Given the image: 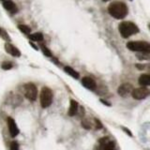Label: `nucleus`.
<instances>
[{
	"instance_id": "f257e3e1",
	"label": "nucleus",
	"mask_w": 150,
	"mask_h": 150,
	"mask_svg": "<svg viewBox=\"0 0 150 150\" xmlns=\"http://www.w3.org/2000/svg\"><path fill=\"white\" fill-rule=\"evenodd\" d=\"M128 8L126 4L120 1H115L110 4L108 7V12L115 19H124L128 15Z\"/></svg>"
},
{
	"instance_id": "f03ea898",
	"label": "nucleus",
	"mask_w": 150,
	"mask_h": 150,
	"mask_svg": "<svg viewBox=\"0 0 150 150\" xmlns=\"http://www.w3.org/2000/svg\"><path fill=\"white\" fill-rule=\"evenodd\" d=\"M119 32L121 36L127 39L131 35H134L139 32L138 26L131 22H122L119 25Z\"/></svg>"
},
{
	"instance_id": "7ed1b4c3",
	"label": "nucleus",
	"mask_w": 150,
	"mask_h": 150,
	"mask_svg": "<svg viewBox=\"0 0 150 150\" xmlns=\"http://www.w3.org/2000/svg\"><path fill=\"white\" fill-rule=\"evenodd\" d=\"M53 92L50 88L48 87H43L40 91V105L42 108H47L49 107L52 102H53Z\"/></svg>"
},
{
	"instance_id": "20e7f679",
	"label": "nucleus",
	"mask_w": 150,
	"mask_h": 150,
	"mask_svg": "<svg viewBox=\"0 0 150 150\" xmlns=\"http://www.w3.org/2000/svg\"><path fill=\"white\" fill-rule=\"evenodd\" d=\"M127 47L130 51L139 52V53L150 52V44L145 41H129L127 44Z\"/></svg>"
},
{
	"instance_id": "39448f33",
	"label": "nucleus",
	"mask_w": 150,
	"mask_h": 150,
	"mask_svg": "<svg viewBox=\"0 0 150 150\" xmlns=\"http://www.w3.org/2000/svg\"><path fill=\"white\" fill-rule=\"evenodd\" d=\"M23 89H25V96L26 98H28L29 100H36L38 97V89L34 83H26L23 86Z\"/></svg>"
},
{
	"instance_id": "423d86ee",
	"label": "nucleus",
	"mask_w": 150,
	"mask_h": 150,
	"mask_svg": "<svg viewBox=\"0 0 150 150\" xmlns=\"http://www.w3.org/2000/svg\"><path fill=\"white\" fill-rule=\"evenodd\" d=\"M132 98L135 100H144V98H147L150 95V90L146 87H139L135 88L132 90Z\"/></svg>"
},
{
	"instance_id": "0eeeda50",
	"label": "nucleus",
	"mask_w": 150,
	"mask_h": 150,
	"mask_svg": "<svg viewBox=\"0 0 150 150\" xmlns=\"http://www.w3.org/2000/svg\"><path fill=\"white\" fill-rule=\"evenodd\" d=\"M132 90H133V86H131L130 83H126L121 84V86L118 87V89H117V93H118L121 97L125 98V97H128L129 94L132 93Z\"/></svg>"
},
{
	"instance_id": "6e6552de",
	"label": "nucleus",
	"mask_w": 150,
	"mask_h": 150,
	"mask_svg": "<svg viewBox=\"0 0 150 150\" xmlns=\"http://www.w3.org/2000/svg\"><path fill=\"white\" fill-rule=\"evenodd\" d=\"M100 148L101 150H115V144L114 142L110 141L109 138H102L100 140Z\"/></svg>"
},
{
	"instance_id": "1a4fd4ad",
	"label": "nucleus",
	"mask_w": 150,
	"mask_h": 150,
	"mask_svg": "<svg viewBox=\"0 0 150 150\" xmlns=\"http://www.w3.org/2000/svg\"><path fill=\"white\" fill-rule=\"evenodd\" d=\"M8 131H9V133H11V137H15V136L18 135L19 129L15 123V121H14V119L11 118V117H8Z\"/></svg>"
},
{
	"instance_id": "9d476101",
	"label": "nucleus",
	"mask_w": 150,
	"mask_h": 150,
	"mask_svg": "<svg viewBox=\"0 0 150 150\" xmlns=\"http://www.w3.org/2000/svg\"><path fill=\"white\" fill-rule=\"evenodd\" d=\"M82 83L84 87H86L87 89H90V90H95L97 86L95 81L90 77H83L82 79Z\"/></svg>"
},
{
	"instance_id": "9b49d317",
	"label": "nucleus",
	"mask_w": 150,
	"mask_h": 150,
	"mask_svg": "<svg viewBox=\"0 0 150 150\" xmlns=\"http://www.w3.org/2000/svg\"><path fill=\"white\" fill-rule=\"evenodd\" d=\"M5 49H6L7 53H8L9 54H11L12 56H15V57H19V56L21 55V52L18 50V48H16L15 46H13L11 43L5 44Z\"/></svg>"
},
{
	"instance_id": "f8f14e48",
	"label": "nucleus",
	"mask_w": 150,
	"mask_h": 150,
	"mask_svg": "<svg viewBox=\"0 0 150 150\" xmlns=\"http://www.w3.org/2000/svg\"><path fill=\"white\" fill-rule=\"evenodd\" d=\"M3 6L4 8L7 9V11H11V13H15L17 12V8H16V5L14 4L11 0H7L3 3Z\"/></svg>"
},
{
	"instance_id": "ddd939ff",
	"label": "nucleus",
	"mask_w": 150,
	"mask_h": 150,
	"mask_svg": "<svg viewBox=\"0 0 150 150\" xmlns=\"http://www.w3.org/2000/svg\"><path fill=\"white\" fill-rule=\"evenodd\" d=\"M77 112H78V103L74 100H70V105H69V109L68 114L69 116H74L77 114Z\"/></svg>"
},
{
	"instance_id": "4468645a",
	"label": "nucleus",
	"mask_w": 150,
	"mask_h": 150,
	"mask_svg": "<svg viewBox=\"0 0 150 150\" xmlns=\"http://www.w3.org/2000/svg\"><path fill=\"white\" fill-rule=\"evenodd\" d=\"M138 83L143 86H150V75L149 74H143L139 77Z\"/></svg>"
},
{
	"instance_id": "2eb2a0df",
	"label": "nucleus",
	"mask_w": 150,
	"mask_h": 150,
	"mask_svg": "<svg viewBox=\"0 0 150 150\" xmlns=\"http://www.w3.org/2000/svg\"><path fill=\"white\" fill-rule=\"evenodd\" d=\"M64 70L66 72H67L69 75H70V76H72L73 78H75V79H78L79 78V73L77 72V71H75V70L72 69V68H70V67H65L64 68Z\"/></svg>"
},
{
	"instance_id": "dca6fc26",
	"label": "nucleus",
	"mask_w": 150,
	"mask_h": 150,
	"mask_svg": "<svg viewBox=\"0 0 150 150\" xmlns=\"http://www.w3.org/2000/svg\"><path fill=\"white\" fill-rule=\"evenodd\" d=\"M29 39L32 40H36V41H41L43 40V35L40 32H37L32 35H29Z\"/></svg>"
},
{
	"instance_id": "f3484780",
	"label": "nucleus",
	"mask_w": 150,
	"mask_h": 150,
	"mask_svg": "<svg viewBox=\"0 0 150 150\" xmlns=\"http://www.w3.org/2000/svg\"><path fill=\"white\" fill-rule=\"evenodd\" d=\"M18 28H19V29H20L23 33H25V34L29 35L30 33H31L30 27H29V26H27V25H18Z\"/></svg>"
},
{
	"instance_id": "a211bd4d",
	"label": "nucleus",
	"mask_w": 150,
	"mask_h": 150,
	"mask_svg": "<svg viewBox=\"0 0 150 150\" xmlns=\"http://www.w3.org/2000/svg\"><path fill=\"white\" fill-rule=\"evenodd\" d=\"M138 59L143 60H149L150 59V52H144V53H140L137 54Z\"/></svg>"
},
{
	"instance_id": "6ab92c4d",
	"label": "nucleus",
	"mask_w": 150,
	"mask_h": 150,
	"mask_svg": "<svg viewBox=\"0 0 150 150\" xmlns=\"http://www.w3.org/2000/svg\"><path fill=\"white\" fill-rule=\"evenodd\" d=\"M40 48H41V51L43 52V54L46 55V56H48V57H51L52 56V53L50 52V50L47 48V47L45 46V45H43V44H41L40 45Z\"/></svg>"
},
{
	"instance_id": "aec40b11",
	"label": "nucleus",
	"mask_w": 150,
	"mask_h": 150,
	"mask_svg": "<svg viewBox=\"0 0 150 150\" xmlns=\"http://www.w3.org/2000/svg\"><path fill=\"white\" fill-rule=\"evenodd\" d=\"M1 68L5 70H8L12 68V63L11 62H8V61H6V62H3L1 65Z\"/></svg>"
},
{
	"instance_id": "412c9836",
	"label": "nucleus",
	"mask_w": 150,
	"mask_h": 150,
	"mask_svg": "<svg viewBox=\"0 0 150 150\" xmlns=\"http://www.w3.org/2000/svg\"><path fill=\"white\" fill-rule=\"evenodd\" d=\"M11 150H20V148H19V144H17V142H12L11 144Z\"/></svg>"
},
{
	"instance_id": "4be33fe9",
	"label": "nucleus",
	"mask_w": 150,
	"mask_h": 150,
	"mask_svg": "<svg viewBox=\"0 0 150 150\" xmlns=\"http://www.w3.org/2000/svg\"><path fill=\"white\" fill-rule=\"evenodd\" d=\"M82 125H83V127L84 129H89L91 128V125H90V123L87 121V120H83V122H82Z\"/></svg>"
},
{
	"instance_id": "5701e85b",
	"label": "nucleus",
	"mask_w": 150,
	"mask_h": 150,
	"mask_svg": "<svg viewBox=\"0 0 150 150\" xmlns=\"http://www.w3.org/2000/svg\"><path fill=\"white\" fill-rule=\"evenodd\" d=\"M135 67L137 68L138 69H144V66L143 64H136L135 65Z\"/></svg>"
},
{
	"instance_id": "b1692460",
	"label": "nucleus",
	"mask_w": 150,
	"mask_h": 150,
	"mask_svg": "<svg viewBox=\"0 0 150 150\" xmlns=\"http://www.w3.org/2000/svg\"><path fill=\"white\" fill-rule=\"evenodd\" d=\"M95 122L97 123V128H98V129H101V128H102V125L100 124V122L98 121V119H95Z\"/></svg>"
},
{
	"instance_id": "393cba45",
	"label": "nucleus",
	"mask_w": 150,
	"mask_h": 150,
	"mask_svg": "<svg viewBox=\"0 0 150 150\" xmlns=\"http://www.w3.org/2000/svg\"><path fill=\"white\" fill-rule=\"evenodd\" d=\"M124 129V130H125V131H127V132H128V134H129V136H132V134H131V132H130V131H129V129H126V128H124V129Z\"/></svg>"
},
{
	"instance_id": "a878e982",
	"label": "nucleus",
	"mask_w": 150,
	"mask_h": 150,
	"mask_svg": "<svg viewBox=\"0 0 150 150\" xmlns=\"http://www.w3.org/2000/svg\"><path fill=\"white\" fill-rule=\"evenodd\" d=\"M30 45L32 46V47H34V48H35V50H38V47L34 44V43H32V42H30Z\"/></svg>"
},
{
	"instance_id": "bb28decb",
	"label": "nucleus",
	"mask_w": 150,
	"mask_h": 150,
	"mask_svg": "<svg viewBox=\"0 0 150 150\" xmlns=\"http://www.w3.org/2000/svg\"><path fill=\"white\" fill-rule=\"evenodd\" d=\"M1 33H2V30H1V28H0V35H1Z\"/></svg>"
},
{
	"instance_id": "cd10ccee",
	"label": "nucleus",
	"mask_w": 150,
	"mask_h": 150,
	"mask_svg": "<svg viewBox=\"0 0 150 150\" xmlns=\"http://www.w3.org/2000/svg\"><path fill=\"white\" fill-rule=\"evenodd\" d=\"M102 1H104V2H107V1H109V0H102Z\"/></svg>"
},
{
	"instance_id": "c85d7f7f",
	"label": "nucleus",
	"mask_w": 150,
	"mask_h": 150,
	"mask_svg": "<svg viewBox=\"0 0 150 150\" xmlns=\"http://www.w3.org/2000/svg\"><path fill=\"white\" fill-rule=\"evenodd\" d=\"M149 70H150V67H149Z\"/></svg>"
},
{
	"instance_id": "c756f323",
	"label": "nucleus",
	"mask_w": 150,
	"mask_h": 150,
	"mask_svg": "<svg viewBox=\"0 0 150 150\" xmlns=\"http://www.w3.org/2000/svg\"><path fill=\"white\" fill-rule=\"evenodd\" d=\"M149 27H150V25H149Z\"/></svg>"
},
{
	"instance_id": "7c9ffc66",
	"label": "nucleus",
	"mask_w": 150,
	"mask_h": 150,
	"mask_svg": "<svg viewBox=\"0 0 150 150\" xmlns=\"http://www.w3.org/2000/svg\"></svg>"
}]
</instances>
